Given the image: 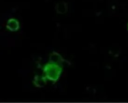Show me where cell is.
I'll return each mask as SVG.
<instances>
[{
	"mask_svg": "<svg viewBox=\"0 0 128 103\" xmlns=\"http://www.w3.org/2000/svg\"><path fill=\"white\" fill-rule=\"evenodd\" d=\"M12 26H14V30L16 31L19 28V24L17 21L14 19H11L8 21L7 27L11 30V29L12 27Z\"/></svg>",
	"mask_w": 128,
	"mask_h": 103,
	"instance_id": "1",
	"label": "cell"
},
{
	"mask_svg": "<svg viewBox=\"0 0 128 103\" xmlns=\"http://www.w3.org/2000/svg\"></svg>",
	"mask_w": 128,
	"mask_h": 103,
	"instance_id": "2",
	"label": "cell"
}]
</instances>
